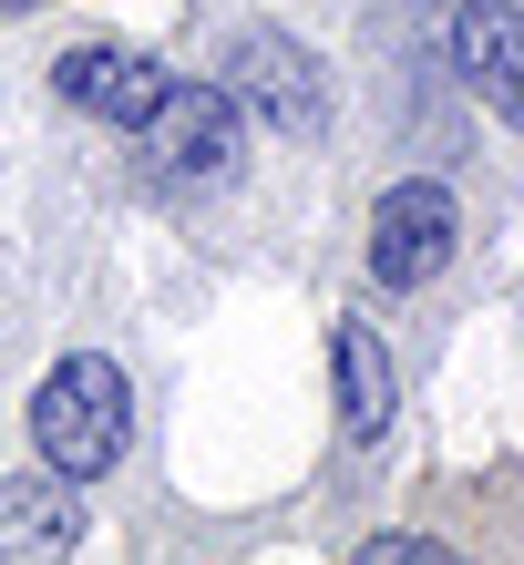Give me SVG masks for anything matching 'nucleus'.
<instances>
[{"label":"nucleus","mask_w":524,"mask_h":565,"mask_svg":"<svg viewBox=\"0 0 524 565\" xmlns=\"http://www.w3.org/2000/svg\"><path fill=\"white\" fill-rule=\"evenodd\" d=\"M31 443H42V462H52V473H73V483L114 473L124 443H135V391H124V371H114V360H93V350L52 360V381L31 391Z\"/></svg>","instance_id":"nucleus-1"},{"label":"nucleus","mask_w":524,"mask_h":565,"mask_svg":"<svg viewBox=\"0 0 524 565\" xmlns=\"http://www.w3.org/2000/svg\"><path fill=\"white\" fill-rule=\"evenodd\" d=\"M226 93L268 124V135H319L330 124V83H319V52L309 42H288V31H237L226 42Z\"/></svg>","instance_id":"nucleus-2"},{"label":"nucleus","mask_w":524,"mask_h":565,"mask_svg":"<svg viewBox=\"0 0 524 565\" xmlns=\"http://www.w3.org/2000/svg\"><path fill=\"white\" fill-rule=\"evenodd\" d=\"M452 237H463V216H452V185H432V175L391 185L381 206H371V278H381V288H421V278H442V268H452Z\"/></svg>","instance_id":"nucleus-3"},{"label":"nucleus","mask_w":524,"mask_h":565,"mask_svg":"<svg viewBox=\"0 0 524 565\" xmlns=\"http://www.w3.org/2000/svg\"><path fill=\"white\" fill-rule=\"evenodd\" d=\"M145 154H154V175H216L237 154V93L226 83H165V104L145 114Z\"/></svg>","instance_id":"nucleus-4"},{"label":"nucleus","mask_w":524,"mask_h":565,"mask_svg":"<svg viewBox=\"0 0 524 565\" xmlns=\"http://www.w3.org/2000/svg\"><path fill=\"white\" fill-rule=\"evenodd\" d=\"M62 104L73 114H104V124H124V135H145V114L165 104V62L154 52H124V42H83V52H62Z\"/></svg>","instance_id":"nucleus-5"},{"label":"nucleus","mask_w":524,"mask_h":565,"mask_svg":"<svg viewBox=\"0 0 524 565\" xmlns=\"http://www.w3.org/2000/svg\"><path fill=\"white\" fill-rule=\"evenodd\" d=\"M452 73L504 124H524V0H463L452 11Z\"/></svg>","instance_id":"nucleus-6"},{"label":"nucleus","mask_w":524,"mask_h":565,"mask_svg":"<svg viewBox=\"0 0 524 565\" xmlns=\"http://www.w3.org/2000/svg\"><path fill=\"white\" fill-rule=\"evenodd\" d=\"M330 371H340V431H350V443H381L391 412H402V381H391V350H381L371 319H340Z\"/></svg>","instance_id":"nucleus-7"},{"label":"nucleus","mask_w":524,"mask_h":565,"mask_svg":"<svg viewBox=\"0 0 524 565\" xmlns=\"http://www.w3.org/2000/svg\"><path fill=\"white\" fill-rule=\"evenodd\" d=\"M83 535V493H73V473H21V483H0V555H62Z\"/></svg>","instance_id":"nucleus-8"},{"label":"nucleus","mask_w":524,"mask_h":565,"mask_svg":"<svg viewBox=\"0 0 524 565\" xmlns=\"http://www.w3.org/2000/svg\"><path fill=\"white\" fill-rule=\"evenodd\" d=\"M421 555H442V545H432V535H381V545H371V565H421Z\"/></svg>","instance_id":"nucleus-9"}]
</instances>
